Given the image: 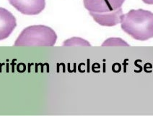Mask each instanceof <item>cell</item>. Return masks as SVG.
Instances as JSON below:
<instances>
[{
    "label": "cell",
    "instance_id": "5b68a950",
    "mask_svg": "<svg viewBox=\"0 0 153 116\" xmlns=\"http://www.w3.org/2000/svg\"><path fill=\"white\" fill-rule=\"evenodd\" d=\"M16 26L15 16L6 9L0 8V41L8 38Z\"/></svg>",
    "mask_w": 153,
    "mask_h": 116
},
{
    "label": "cell",
    "instance_id": "7a4b0ae2",
    "mask_svg": "<svg viewBox=\"0 0 153 116\" xmlns=\"http://www.w3.org/2000/svg\"><path fill=\"white\" fill-rule=\"evenodd\" d=\"M125 0H84V6L94 20L102 26H114L121 22Z\"/></svg>",
    "mask_w": 153,
    "mask_h": 116
},
{
    "label": "cell",
    "instance_id": "52a82bcc",
    "mask_svg": "<svg viewBox=\"0 0 153 116\" xmlns=\"http://www.w3.org/2000/svg\"><path fill=\"white\" fill-rule=\"evenodd\" d=\"M142 1L147 5H153V0H142Z\"/></svg>",
    "mask_w": 153,
    "mask_h": 116
},
{
    "label": "cell",
    "instance_id": "6da1fadb",
    "mask_svg": "<svg viewBox=\"0 0 153 116\" xmlns=\"http://www.w3.org/2000/svg\"><path fill=\"white\" fill-rule=\"evenodd\" d=\"M121 29L138 41L153 38V13L139 9L131 10L121 18Z\"/></svg>",
    "mask_w": 153,
    "mask_h": 116
},
{
    "label": "cell",
    "instance_id": "3957f363",
    "mask_svg": "<svg viewBox=\"0 0 153 116\" xmlns=\"http://www.w3.org/2000/svg\"><path fill=\"white\" fill-rule=\"evenodd\" d=\"M57 40L56 33L51 28L43 25L25 28L15 42V47L41 46L53 47Z\"/></svg>",
    "mask_w": 153,
    "mask_h": 116
},
{
    "label": "cell",
    "instance_id": "8992f818",
    "mask_svg": "<svg viewBox=\"0 0 153 116\" xmlns=\"http://www.w3.org/2000/svg\"><path fill=\"white\" fill-rule=\"evenodd\" d=\"M74 41H76V43H77L78 41V44L79 46H90V44L88 43L86 40L82 39V38H70V39L67 40L65 41V42L64 43V46H77V44H74Z\"/></svg>",
    "mask_w": 153,
    "mask_h": 116
},
{
    "label": "cell",
    "instance_id": "277c9868",
    "mask_svg": "<svg viewBox=\"0 0 153 116\" xmlns=\"http://www.w3.org/2000/svg\"><path fill=\"white\" fill-rule=\"evenodd\" d=\"M20 13L27 15L41 13L46 7V0H8Z\"/></svg>",
    "mask_w": 153,
    "mask_h": 116
}]
</instances>
